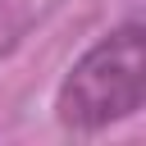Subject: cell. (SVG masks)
<instances>
[{
  "label": "cell",
  "instance_id": "cell-1",
  "mask_svg": "<svg viewBox=\"0 0 146 146\" xmlns=\"http://www.w3.org/2000/svg\"><path fill=\"white\" fill-rule=\"evenodd\" d=\"M146 100V27L137 18L87 46L55 91V119L68 132H105L132 119Z\"/></svg>",
  "mask_w": 146,
  "mask_h": 146
}]
</instances>
